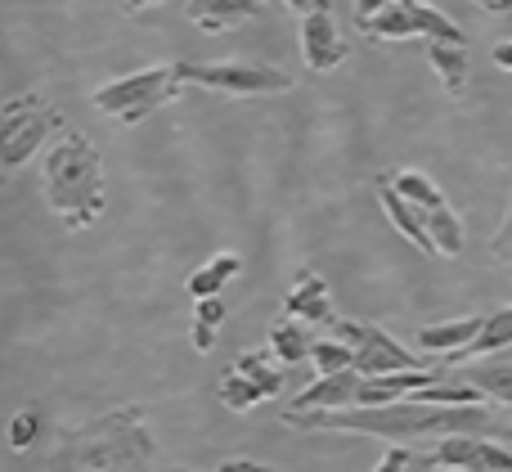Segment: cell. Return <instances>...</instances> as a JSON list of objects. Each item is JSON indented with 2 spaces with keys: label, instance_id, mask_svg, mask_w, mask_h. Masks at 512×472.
<instances>
[{
  "label": "cell",
  "instance_id": "4316f807",
  "mask_svg": "<svg viewBox=\"0 0 512 472\" xmlns=\"http://www.w3.org/2000/svg\"><path fill=\"white\" fill-rule=\"evenodd\" d=\"M310 360H315L319 374H337V369H351V365H355V351L346 347L342 338H324V342H315Z\"/></svg>",
  "mask_w": 512,
  "mask_h": 472
},
{
  "label": "cell",
  "instance_id": "7402d4cb",
  "mask_svg": "<svg viewBox=\"0 0 512 472\" xmlns=\"http://www.w3.org/2000/svg\"><path fill=\"white\" fill-rule=\"evenodd\" d=\"M427 230H432L436 257H459V252H463V243H468V234H463L459 212H454L450 203H445V207H436V212H427Z\"/></svg>",
  "mask_w": 512,
  "mask_h": 472
},
{
  "label": "cell",
  "instance_id": "6da1fadb",
  "mask_svg": "<svg viewBox=\"0 0 512 472\" xmlns=\"http://www.w3.org/2000/svg\"><path fill=\"white\" fill-rule=\"evenodd\" d=\"M283 423L301 432H351V437L378 441H414V437H454V432H495L490 405H436V401H405L391 405H351V410H283Z\"/></svg>",
  "mask_w": 512,
  "mask_h": 472
},
{
  "label": "cell",
  "instance_id": "277c9868",
  "mask_svg": "<svg viewBox=\"0 0 512 472\" xmlns=\"http://www.w3.org/2000/svg\"><path fill=\"white\" fill-rule=\"evenodd\" d=\"M180 90H185L180 63H153V68H140V72H131V77H117V81H108V86H99L95 95H90V104L122 126H140L144 117H153L158 108L176 104Z\"/></svg>",
  "mask_w": 512,
  "mask_h": 472
},
{
  "label": "cell",
  "instance_id": "1f68e13d",
  "mask_svg": "<svg viewBox=\"0 0 512 472\" xmlns=\"http://www.w3.org/2000/svg\"><path fill=\"white\" fill-rule=\"evenodd\" d=\"M212 347H216V329L194 320V351H212Z\"/></svg>",
  "mask_w": 512,
  "mask_h": 472
},
{
  "label": "cell",
  "instance_id": "3957f363",
  "mask_svg": "<svg viewBox=\"0 0 512 472\" xmlns=\"http://www.w3.org/2000/svg\"><path fill=\"white\" fill-rule=\"evenodd\" d=\"M41 189L50 212L68 221V230H86L104 216V158L99 149L77 131H59L45 149L41 162Z\"/></svg>",
  "mask_w": 512,
  "mask_h": 472
},
{
  "label": "cell",
  "instance_id": "484cf974",
  "mask_svg": "<svg viewBox=\"0 0 512 472\" xmlns=\"http://www.w3.org/2000/svg\"><path fill=\"white\" fill-rule=\"evenodd\" d=\"M472 387L486 392V401L495 405H512V365H486L472 369Z\"/></svg>",
  "mask_w": 512,
  "mask_h": 472
},
{
  "label": "cell",
  "instance_id": "74e56055",
  "mask_svg": "<svg viewBox=\"0 0 512 472\" xmlns=\"http://www.w3.org/2000/svg\"><path fill=\"white\" fill-rule=\"evenodd\" d=\"M153 0H117V9H122V14H135V9H149Z\"/></svg>",
  "mask_w": 512,
  "mask_h": 472
},
{
  "label": "cell",
  "instance_id": "ba28073f",
  "mask_svg": "<svg viewBox=\"0 0 512 472\" xmlns=\"http://www.w3.org/2000/svg\"><path fill=\"white\" fill-rule=\"evenodd\" d=\"M418 468L432 472H512V450L499 441L481 437V432H454L441 437L427 459H418Z\"/></svg>",
  "mask_w": 512,
  "mask_h": 472
},
{
  "label": "cell",
  "instance_id": "e0dca14e",
  "mask_svg": "<svg viewBox=\"0 0 512 472\" xmlns=\"http://www.w3.org/2000/svg\"><path fill=\"white\" fill-rule=\"evenodd\" d=\"M360 32L373 36V41H409V36H418V23H414L409 0H391L387 9H378L373 18H364Z\"/></svg>",
  "mask_w": 512,
  "mask_h": 472
},
{
  "label": "cell",
  "instance_id": "8fae6325",
  "mask_svg": "<svg viewBox=\"0 0 512 472\" xmlns=\"http://www.w3.org/2000/svg\"><path fill=\"white\" fill-rule=\"evenodd\" d=\"M378 198H382V212L391 216V225H396L409 243H418L423 252H432V257H436V243H432V230H427V212H423V207L409 203V198L396 189V180H391V176L378 180Z\"/></svg>",
  "mask_w": 512,
  "mask_h": 472
},
{
  "label": "cell",
  "instance_id": "603a6c76",
  "mask_svg": "<svg viewBox=\"0 0 512 472\" xmlns=\"http://www.w3.org/2000/svg\"><path fill=\"white\" fill-rule=\"evenodd\" d=\"M216 396H221V405H225V410H234V414H248V410H256L261 401H270V396H265L248 374H239V369H230V374L221 378Z\"/></svg>",
  "mask_w": 512,
  "mask_h": 472
},
{
  "label": "cell",
  "instance_id": "d590c367",
  "mask_svg": "<svg viewBox=\"0 0 512 472\" xmlns=\"http://www.w3.org/2000/svg\"><path fill=\"white\" fill-rule=\"evenodd\" d=\"M283 5H288L292 14H301V18H306L310 9H319V5H324V0H283Z\"/></svg>",
  "mask_w": 512,
  "mask_h": 472
},
{
  "label": "cell",
  "instance_id": "5bb4252c",
  "mask_svg": "<svg viewBox=\"0 0 512 472\" xmlns=\"http://www.w3.org/2000/svg\"><path fill=\"white\" fill-rule=\"evenodd\" d=\"M261 5L265 0H185V18L203 32H230V27L261 14Z\"/></svg>",
  "mask_w": 512,
  "mask_h": 472
},
{
  "label": "cell",
  "instance_id": "2e32d148",
  "mask_svg": "<svg viewBox=\"0 0 512 472\" xmlns=\"http://www.w3.org/2000/svg\"><path fill=\"white\" fill-rule=\"evenodd\" d=\"M319 338H310V324L297 320V315H283L279 324H270V351L283 365H297V360H310Z\"/></svg>",
  "mask_w": 512,
  "mask_h": 472
},
{
  "label": "cell",
  "instance_id": "8d00e7d4",
  "mask_svg": "<svg viewBox=\"0 0 512 472\" xmlns=\"http://www.w3.org/2000/svg\"><path fill=\"white\" fill-rule=\"evenodd\" d=\"M481 9H490V14H508L512 9V0H477Z\"/></svg>",
  "mask_w": 512,
  "mask_h": 472
},
{
  "label": "cell",
  "instance_id": "cb8c5ba5",
  "mask_svg": "<svg viewBox=\"0 0 512 472\" xmlns=\"http://www.w3.org/2000/svg\"><path fill=\"white\" fill-rule=\"evenodd\" d=\"M396 189L409 198V203H418L423 212H436V207H445V194L436 189V180L432 176H423V171H396Z\"/></svg>",
  "mask_w": 512,
  "mask_h": 472
},
{
  "label": "cell",
  "instance_id": "52a82bcc",
  "mask_svg": "<svg viewBox=\"0 0 512 472\" xmlns=\"http://www.w3.org/2000/svg\"><path fill=\"white\" fill-rule=\"evenodd\" d=\"M337 338L355 351V369L364 378L378 374H400V369H427V360H418L414 351H405L391 333H382V324L369 320H337Z\"/></svg>",
  "mask_w": 512,
  "mask_h": 472
},
{
  "label": "cell",
  "instance_id": "836d02e7",
  "mask_svg": "<svg viewBox=\"0 0 512 472\" xmlns=\"http://www.w3.org/2000/svg\"><path fill=\"white\" fill-rule=\"evenodd\" d=\"M216 472H274V468H261V464H252V459H225Z\"/></svg>",
  "mask_w": 512,
  "mask_h": 472
},
{
  "label": "cell",
  "instance_id": "9a60e30c",
  "mask_svg": "<svg viewBox=\"0 0 512 472\" xmlns=\"http://www.w3.org/2000/svg\"><path fill=\"white\" fill-rule=\"evenodd\" d=\"M283 311L297 315V320L306 324H333V297H328V284L319 275H310V270H301L297 284H292L288 302H283Z\"/></svg>",
  "mask_w": 512,
  "mask_h": 472
},
{
  "label": "cell",
  "instance_id": "d4e9b609",
  "mask_svg": "<svg viewBox=\"0 0 512 472\" xmlns=\"http://www.w3.org/2000/svg\"><path fill=\"white\" fill-rule=\"evenodd\" d=\"M234 369H239V374H248L265 396H279L283 392V374L270 365V356H265V351H248V356H239V365H234Z\"/></svg>",
  "mask_w": 512,
  "mask_h": 472
},
{
  "label": "cell",
  "instance_id": "8992f818",
  "mask_svg": "<svg viewBox=\"0 0 512 472\" xmlns=\"http://www.w3.org/2000/svg\"><path fill=\"white\" fill-rule=\"evenodd\" d=\"M180 77L185 86H203L216 90V95H283V90L297 86V77L283 68H270V63H180Z\"/></svg>",
  "mask_w": 512,
  "mask_h": 472
},
{
  "label": "cell",
  "instance_id": "5b68a950",
  "mask_svg": "<svg viewBox=\"0 0 512 472\" xmlns=\"http://www.w3.org/2000/svg\"><path fill=\"white\" fill-rule=\"evenodd\" d=\"M0 126H5V144H0V167L18 171L23 162H32V153L41 149L50 135L63 131V117L54 108H45L41 95H23V99H5V113H0Z\"/></svg>",
  "mask_w": 512,
  "mask_h": 472
},
{
  "label": "cell",
  "instance_id": "83f0119b",
  "mask_svg": "<svg viewBox=\"0 0 512 472\" xmlns=\"http://www.w3.org/2000/svg\"><path fill=\"white\" fill-rule=\"evenodd\" d=\"M36 428H41V410H23V414H14L9 419V450H27L36 441Z\"/></svg>",
  "mask_w": 512,
  "mask_h": 472
},
{
  "label": "cell",
  "instance_id": "d6986e66",
  "mask_svg": "<svg viewBox=\"0 0 512 472\" xmlns=\"http://www.w3.org/2000/svg\"><path fill=\"white\" fill-rule=\"evenodd\" d=\"M239 270H243L239 252H221V257H212L207 266H198L194 275H189L185 288H189V297H194V302H198V297H221V288L230 284Z\"/></svg>",
  "mask_w": 512,
  "mask_h": 472
},
{
  "label": "cell",
  "instance_id": "ffe728a7",
  "mask_svg": "<svg viewBox=\"0 0 512 472\" xmlns=\"http://www.w3.org/2000/svg\"><path fill=\"white\" fill-rule=\"evenodd\" d=\"M508 347H512V306H499V311L486 315L481 338L472 342V347H463L459 356H450V360L463 365V360H472V356H495V351H508Z\"/></svg>",
  "mask_w": 512,
  "mask_h": 472
},
{
  "label": "cell",
  "instance_id": "44dd1931",
  "mask_svg": "<svg viewBox=\"0 0 512 472\" xmlns=\"http://www.w3.org/2000/svg\"><path fill=\"white\" fill-rule=\"evenodd\" d=\"M409 9H414L418 36H427V41H450V45H468V36H463V27L454 23L450 14H441V9H436L432 0H409Z\"/></svg>",
  "mask_w": 512,
  "mask_h": 472
},
{
  "label": "cell",
  "instance_id": "f35d334b",
  "mask_svg": "<svg viewBox=\"0 0 512 472\" xmlns=\"http://www.w3.org/2000/svg\"><path fill=\"white\" fill-rule=\"evenodd\" d=\"M176 472H180V468H176Z\"/></svg>",
  "mask_w": 512,
  "mask_h": 472
},
{
  "label": "cell",
  "instance_id": "9c48e42d",
  "mask_svg": "<svg viewBox=\"0 0 512 472\" xmlns=\"http://www.w3.org/2000/svg\"><path fill=\"white\" fill-rule=\"evenodd\" d=\"M301 59H306L310 72H333L351 59V45H346L342 27H337L333 9L319 5L301 18Z\"/></svg>",
  "mask_w": 512,
  "mask_h": 472
},
{
  "label": "cell",
  "instance_id": "f546056e",
  "mask_svg": "<svg viewBox=\"0 0 512 472\" xmlns=\"http://www.w3.org/2000/svg\"><path fill=\"white\" fill-rule=\"evenodd\" d=\"M194 320H198V324H212V329H221V324H225V302H221V297H198Z\"/></svg>",
  "mask_w": 512,
  "mask_h": 472
},
{
  "label": "cell",
  "instance_id": "7a4b0ae2",
  "mask_svg": "<svg viewBox=\"0 0 512 472\" xmlns=\"http://www.w3.org/2000/svg\"><path fill=\"white\" fill-rule=\"evenodd\" d=\"M149 464L153 432L144 428V405H122L72 428L50 455L54 472H149Z\"/></svg>",
  "mask_w": 512,
  "mask_h": 472
},
{
  "label": "cell",
  "instance_id": "7c38bea8",
  "mask_svg": "<svg viewBox=\"0 0 512 472\" xmlns=\"http://www.w3.org/2000/svg\"><path fill=\"white\" fill-rule=\"evenodd\" d=\"M436 383V369H400V374H378V378H364L360 396L355 405H391V401H405V396L423 392V387Z\"/></svg>",
  "mask_w": 512,
  "mask_h": 472
},
{
  "label": "cell",
  "instance_id": "f1b7e54d",
  "mask_svg": "<svg viewBox=\"0 0 512 472\" xmlns=\"http://www.w3.org/2000/svg\"><path fill=\"white\" fill-rule=\"evenodd\" d=\"M490 252H495V261H504V266H512V198H508L504 225H499V234L490 239Z\"/></svg>",
  "mask_w": 512,
  "mask_h": 472
},
{
  "label": "cell",
  "instance_id": "30bf717a",
  "mask_svg": "<svg viewBox=\"0 0 512 472\" xmlns=\"http://www.w3.org/2000/svg\"><path fill=\"white\" fill-rule=\"evenodd\" d=\"M360 383H364V374L355 365L337 369V374H319L306 392L292 396L288 410H351L355 396H360Z\"/></svg>",
  "mask_w": 512,
  "mask_h": 472
},
{
  "label": "cell",
  "instance_id": "ac0fdd59",
  "mask_svg": "<svg viewBox=\"0 0 512 472\" xmlns=\"http://www.w3.org/2000/svg\"><path fill=\"white\" fill-rule=\"evenodd\" d=\"M427 63L436 68L441 86L450 95H463L468 90V45H450V41H432L427 45Z\"/></svg>",
  "mask_w": 512,
  "mask_h": 472
},
{
  "label": "cell",
  "instance_id": "4dcf8cb0",
  "mask_svg": "<svg viewBox=\"0 0 512 472\" xmlns=\"http://www.w3.org/2000/svg\"><path fill=\"white\" fill-rule=\"evenodd\" d=\"M409 464H414V459H409V450H405V446H400V441H396V446H391L387 455L378 459V468H373V472H405Z\"/></svg>",
  "mask_w": 512,
  "mask_h": 472
},
{
  "label": "cell",
  "instance_id": "d6a6232c",
  "mask_svg": "<svg viewBox=\"0 0 512 472\" xmlns=\"http://www.w3.org/2000/svg\"><path fill=\"white\" fill-rule=\"evenodd\" d=\"M391 0H355V23H364V18H373L378 9H387Z\"/></svg>",
  "mask_w": 512,
  "mask_h": 472
},
{
  "label": "cell",
  "instance_id": "4fadbf2b",
  "mask_svg": "<svg viewBox=\"0 0 512 472\" xmlns=\"http://www.w3.org/2000/svg\"><path fill=\"white\" fill-rule=\"evenodd\" d=\"M481 329H486V315H463V320L427 324V329H418V347H423L427 356H459L463 347H472V342L481 338Z\"/></svg>",
  "mask_w": 512,
  "mask_h": 472
},
{
  "label": "cell",
  "instance_id": "e575fe53",
  "mask_svg": "<svg viewBox=\"0 0 512 472\" xmlns=\"http://www.w3.org/2000/svg\"><path fill=\"white\" fill-rule=\"evenodd\" d=\"M490 59L499 63V68L504 72H512V41H504V45H495V50H490Z\"/></svg>",
  "mask_w": 512,
  "mask_h": 472
}]
</instances>
